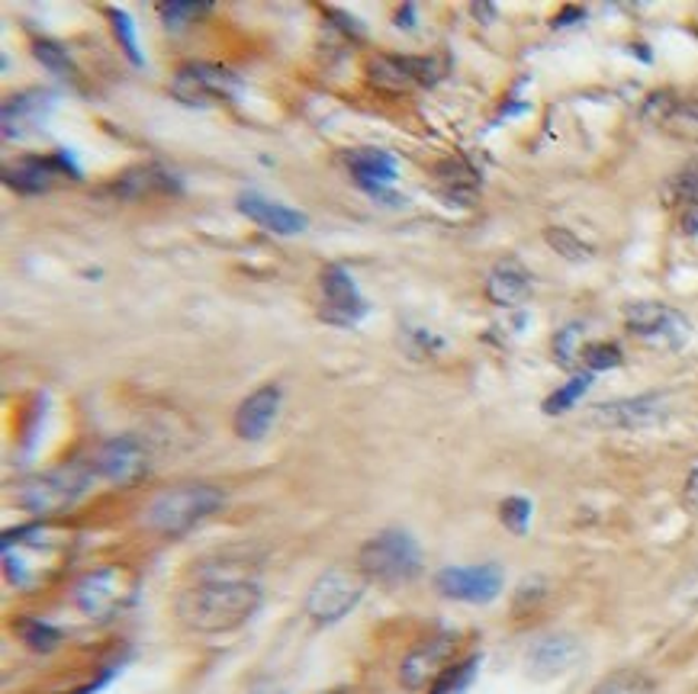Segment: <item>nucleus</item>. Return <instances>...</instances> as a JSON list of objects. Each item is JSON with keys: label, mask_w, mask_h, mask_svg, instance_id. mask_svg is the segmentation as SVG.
<instances>
[{"label": "nucleus", "mask_w": 698, "mask_h": 694, "mask_svg": "<svg viewBox=\"0 0 698 694\" xmlns=\"http://www.w3.org/2000/svg\"><path fill=\"white\" fill-rule=\"evenodd\" d=\"M178 190H181L178 174H171L161 164H135L120 177H113V184H110V193L117 200H149V196H164V193H178Z\"/></svg>", "instance_id": "obj_23"}, {"label": "nucleus", "mask_w": 698, "mask_h": 694, "mask_svg": "<svg viewBox=\"0 0 698 694\" xmlns=\"http://www.w3.org/2000/svg\"><path fill=\"white\" fill-rule=\"evenodd\" d=\"M532 502L528 499H522V496H512L506 499L503 506H499V521L506 524L512 534H528V528H532Z\"/></svg>", "instance_id": "obj_36"}, {"label": "nucleus", "mask_w": 698, "mask_h": 694, "mask_svg": "<svg viewBox=\"0 0 698 694\" xmlns=\"http://www.w3.org/2000/svg\"><path fill=\"white\" fill-rule=\"evenodd\" d=\"M640 120L676 142L698 145V96H682L676 91H657L644 100Z\"/></svg>", "instance_id": "obj_12"}, {"label": "nucleus", "mask_w": 698, "mask_h": 694, "mask_svg": "<svg viewBox=\"0 0 698 694\" xmlns=\"http://www.w3.org/2000/svg\"><path fill=\"white\" fill-rule=\"evenodd\" d=\"M682 232L686 235H698V206L682 210Z\"/></svg>", "instance_id": "obj_41"}, {"label": "nucleus", "mask_w": 698, "mask_h": 694, "mask_svg": "<svg viewBox=\"0 0 698 694\" xmlns=\"http://www.w3.org/2000/svg\"><path fill=\"white\" fill-rule=\"evenodd\" d=\"M493 13H496L493 7H483V3H474V17H476V20H489Z\"/></svg>", "instance_id": "obj_42"}, {"label": "nucleus", "mask_w": 698, "mask_h": 694, "mask_svg": "<svg viewBox=\"0 0 698 694\" xmlns=\"http://www.w3.org/2000/svg\"><path fill=\"white\" fill-rule=\"evenodd\" d=\"M625 328L631 338L654 350H679L692 335L689 318L667 303H631L625 309Z\"/></svg>", "instance_id": "obj_9"}, {"label": "nucleus", "mask_w": 698, "mask_h": 694, "mask_svg": "<svg viewBox=\"0 0 698 694\" xmlns=\"http://www.w3.org/2000/svg\"><path fill=\"white\" fill-rule=\"evenodd\" d=\"M664 200L676 210H689L698 206V161L686 164L682 171H676L664 187Z\"/></svg>", "instance_id": "obj_28"}, {"label": "nucleus", "mask_w": 698, "mask_h": 694, "mask_svg": "<svg viewBox=\"0 0 698 694\" xmlns=\"http://www.w3.org/2000/svg\"><path fill=\"white\" fill-rule=\"evenodd\" d=\"M579 643L567 636V633H554V636H544L538 640L532 650H528V656H525V669H528V675L532 678H538V682H550V678H557V675H564V672H570L576 660H579Z\"/></svg>", "instance_id": "obj_21"}, {"label": "nucleus", "mask_w": 698, "mask_h": 694, "mask_svg": "<svg viewBox=\"0 0 698 694\" xmlns=\"http://www.w3.org/2000/svg\"><path fill=\"white\" fill-rule=\"evenodd\" d=\"M13 631H17V636L23 640V646L32 650V653H55L64 640L62 631H59L55 624H49V621H42V618H32V614L17 618Z\"/></svg>", "instance_id": "obj_24"}, {"label": "nucleus", "mask_w": 698, "mask_h": 694, "mask_svg": "<svg viewBox=\"0 0 698 694\" xmlns=\"http://www.w3.org/2000/svg\"><path fill=\"white\" fill-rule=\"evenodd\" d=\"M322 13H325L328 20H335V23H338L335 30H342V32H345V35H348V39H354V42H361V39H364V27H361V20H354V17H348L345 10L325 7Z\"/></svg>", "instance_id": "obj_37"}, {"label": "nucleus", "mask_w": 698, "mask_h": 694, "mask_svg": "<svg viewBox=\"0 0 698 694\" xmlns=\"http://www.w3.org/2000/svg\"><path fill=\"white\" fill-rule=\"evenodd\" d=\"M532 289H535V277L518 257H503L499 264H493L486 277V299L499 309L522 306L532 296Z\"/></svg>", "instance_id": "obj_22"}, {"label": "nucleus", "mask_w": 698, "mask_h": 694, "mask_svg": "<svg viewBox=\"0 0 698 694\" xmlns=\"http://www.w3.org/2000/svg\"><path fill=\"white\" fill-rule=\"evenodd\" d=\"M454 646H457V636H454V633H438V636L422 640L418 646H413V650L406 653L403 665H399V682H403V688H409V692H425V688L438 678V672L447 665L451 653H454Z\"/></svg>", "instance_id": "obj_17"}, {"label": "nucleus", "mask_w": 698, "mask_h": 694, "mask_svg": "<svg viewBox=\"0 0 698 694\" xmlns=\"http://www.w3.org/2000/svg\"><path fill=\"white\" fill-rule=\"evenodd\" d=\"M435 174H438L442 187H445L451 196H471V193H476V187H479V171H476L474 164L464 159V155H451V159H445L435 167Z\"/></svg>", "instance_id": "obj_26"}, {"label": "nucleus", "mask_w": 698, "mask_h": 694, "mask_svg": "<svg viewBox=\"0 0 698 694\" xmlns=\"http://www.w3.org/2000/svg\"><path fill=\"white\" fill-rule=\"evenodd\" d=\"M261 601L264 592L249 575H203L178 595V618L188 631L220 636L245 627Z\"/></svg>", "instance_id": "obj_1"}, {"label": "nucleus", "mask_w": 698, "mask_h": 694, "mask_svg": "<svg viewBox=\"0 0 698 694\" xmlns=\"http://www.w3.org/2000/svg\"><path fill=\"white\" fill-rule=\"evenodd\" d=\"M396 27L399 30H415V3H403L396 10Z\"/></svg>", "instance_id": "obj_40"}, {"label": "nucleus", "mask_w": 698, "mask_h": 694, "mask_svg": "<svg viewBox=\"0 0 698 694\" xmlns=\"http://www.w3.org/2000/svg\"><path fill=\"white\" fill-rule=\"evenodd\" d=\"M357 572L367 582H377L386 589L409 585L422 575V550L418 540L403 528H386L357 550Z\"/></svg>", "instance_id": "obj_4"}, {"label": "nucleus", "mask_w": 698, "mask_h": 694, "mask_svg": "<svg viewBox=\"0 0 698 694\" xmlns=\"http://www.w3.org/2000/svg\"><path fill=\"white\" fill-rule=\"evenodd\" d=\"M88 463L97 479H107L113 486H135L152 470V450L135 435H120L100 443Z\"/></svg>", "instance_id": "obj_10"}, {"label": "nucleus", "mask_w": 698, "mask_h": 694, "mask_svg": "<svg viewBox=\"0 0 698 694\" xmlns=\"http://www.w3.org/2000/svg\"><path fill=\"white\" fill-rule=\"evenodd\" d=\"M654 692H657V685H654V678H650L647 672H640V669H618V672H611L608 678H603L593 694H654Z\"/></svg>", "instance_id": "obj_29"}, {"label": "nucleus", "mask_w": 698, "mask_h": 694, "mask_svg": "<svg viewBox=\"0 0 698 694\" xmlns=\"http://www.w3.org/2000/svg\"><path fill=\"white\" fill-rule=\"evenodd\" d=\"M332 694H345V692H332Z\"/></svg>", "instance_id": "obj_43"}, {"label": "nucleus", "mask_w": 698, "mask_h": 694, "mask_svg": "<svg viewBox=\"0 0 698 694\" xmlns=\"http://www.w3.org/2000/svg\"><path fill=\"white\" fill-rule=\"evenodd\" d=\"M318 293H322V299H318V318L328 322V325H335V328H354V325H361L367 318V313H371L367 299L361 296L354 277H351L342 264H328L318 274Z\"/></svg>", "instance_id": "obj_11"}, {"label": "nucleus", "mask_w": 698, "mask_h": 694, "mask_svg": "<svg viewBox=\"0 0 698 694\" xmlns=\"http://www.w3.org/2000/svg\"><path fill=\"white\" fill-rule=\"evenodd\" d=\"M7 187L23 193V196H36V193H49L59 187L62 181H81V167L74 164L71 152H52V155H36V159L17 161L13 167H7Z\"/></svg>", "instance_id": "obj_13"}, {"label": "nucleus", "mask_w": 698, "mask_h": 694, "mask_svg": "<svg viewBox=\"0 0 698 694\" xmlns=\"http://www.w3.org/2000/svg\"><path fill=\"white\" fill-rule=\"evenodd\" d=\"M445 74V55H393V52H377L364 64L367 84L386 96H403L415 91V88H435Z\"/></svg>", "instance_id": "obj_6"}, {"label": "nucleus", "mask_w": 698, "mask_h": 694, "mask_svg": "<svg viewBox=\"0 0 698 694\" xmlns=\"http://www.w3.org/2000/svg\"><path fill=\"white\" fill-rule=\"evenodd\" d=\"M579 354H583V322H570L554 335V357H557L560 367L573 370Z\"/></svg>", "instance_id": "obj_35"}, {"label": "nucleus", "mask_w": 698, "mask_h": 694, "mask_svg": "<svg viewBox=\"0 0 698 694\" xmlns=\"http://www.w3.org/2000/svg\"><path fill=\"white\" fill-rule=\"evenodd\" d=\"M506 585V575L496 563H483V567H445L435 575V589L451 601H464V604H489L499 599Z\"/></svg>", "instance_id": "obj_14"}, {"label": "nucleus", "mask_w": 698, "mask_h": 694, "mask_svg": "<svg viewBox=\"0 0 698 694\" xmlns=\"http://www.w3.org/2000/svg\"><path fill=\"white\" fill-rule=\"evenodd\" d=\"M135 589H139L135 575L127 567L110 563V567L84 572L71 589V601L84 618L103 624V621H113L117 614L127 611L129 604L135 601Z\"/></svg>", "instance_id": "obj_5"}, {"label": "nucleus", "mask_w": 698, "mask_h": 694, "mask_svg": "<svg viewBox=\"0 0 698 694\" xmlns=\"http://www.w3.org/2000/svg\"><path fill=\"white\" fill-rule=\"evenodd\" d=\"M239 213L249 216L254 225H261L264 232L271 235H281V238H290V235H303L310 228V216L300 213V210H290L284 203H274L254 190H245L239 193Z\"/></svg>", "instance_id": "obj_19"}, {"label": "nucleus", "mask_w": 698, "mask_h": 694, "mask_svg": "<svg viewBox=\"0 0 698 694\" xmlns=\"http://www.w3.org/2000/svg\"><path fill=\"white\" fill-rule=\"evenodd\" d=\"M52 110H55V94L52 91H42V88H30V91L7 96V103L0 110L3 139L7 142L30 139V135H36L39 129L45 126V120H49Z\"/></svg>", "instance_id": "obj_16"}, {"label": "nucleus", "mask_w": 698, "mask_h": 694, "mask_svg": "<svg viewBox=\"0 0 698 694\" xmlns=\"http://www.w3.org/2000/svg\"><path fill=\"white\" fill-rule=\"evenodd\" d=\"M669 415V399L664 392H647L635 399H615L603 402L589 411V421L596 428H611V431H637V428H650L660 425Z\"/></svg>", "instance_id": "obj_15"}, {"label": "nucleus", "mask_w": 698, "mask_h": 694, "mask_svg": "<svg viewBox=\"0 0 698 694\" xmlns=\"http://www.w3.org/2000/svg\"><path fill=\"white\" fill-rule=\"evenodd\" d=\"M544 242L554 248V252L560 254V257H567V261H589L593 257V245H586L576 232L570 228H557V225H550L547 232H544Z\"/></svg>", "instance_id": "obj_34"}, {"label": "nucleus", "mask_w": 698, "mask_h": 694, "mask_svg": "<svg viewBox=\"0 0 698 694\" xmlns=\"http://www.w3.org/2000/svg\"><path fill=\"white\" fill-rule=\"evenodd\" d=\"M281 402H284V392L277 382H264L257 386L252 396H245L235 409V418H232V431L235 438L242 441H264L267 431L274 428L277 415H281Z\"/></svg>", "instance_id": "obj_18"}, {"label": "nucleus", "mask_w": 698, "mask_h": 694, "mask_svg": "<svg viewBox=\"0 0 698 694\" xmlns=\"http://www.w3.org/2000/svg\"><path fill=\"white\" fill-rule=\"evenodd\" d=\"M589 386H593V374H576V377L567 382V386H560V389H554L547 399H544V415H564V411H570L586 392H589Z\"/></svg>", "instance_id": "obj_32"}, {"label": "nucleus", "mask_w": 698, "mask_h": 694, "mask_svg": "<svg viewBox=\"0 0 698 694\" xmlns=\"http://www.w3.org/2000/svg\"><path fill=\"white\" fill-rule=\"evenodd\" d=\"M103 13H107V20H110V27H113V35H117L123 55H127L135 68H142L145 59H142V52H139V39H135V23H132V17H129L127 10H120V7H107Z\"/></svg>", "instance_id": "obj_30"}, {"label": "nucleus", "mask_w": 698, "mask_h": 694, "mask_svg": "<svg viewBox=\"0 0 698 694\" xmlns=\"http://www.w3.org/2000/svg\"><path fill=\"white\" fill-rule=\"evenodd\" d=\"M242 91L235 71L216 62H184L171 78V96L184 106H216L229 103Z\"/></svg>", "instance_id": "obj_8"}, {"label": "nucleus", "mask_w": 698, "mask_h": 694, "mask_svg": "<svg viewBox=\"0 0 698 694\" xmlns=\"http://www.w3.org/2000/svg\"><path fill=\"white\" fill-rule=\"evenodd\" d=\"M94 479L97 476L91 470V463H68L59 470L32 473L13 486V506L23 508L36 521L55 518V514L78 506L88 496Z\"/></svg>", "instance_id": "obj_3"}, {"label": "nucleus", "mask_w": 698, "mask_h": 694, "mask_svg": "<svg viewBox=\"0 0 698 694\" xmlns=\"http://www.w3.org/2000/svg\"><path fill=\"white\" fill-rule=\"evenodd\" d=\"M479 663H483L479 653H471L467 660H457V663H447L438 672V678L428 685V694H467V688L474 685L476 672H479Z\"/></svg>", "instance_id": "obj_25"}, {"label": "nucleus", "mask_w": 698, "mask_h": 694, "mask_svg": "<svg viewBox=\"0 0 698 694\" xmlns=\"http://www.w3.org/2000/svg\"><path fill=\"white\" fill-rule=\"evenodd\" d=\"M682 499H686V508L698 514V457L689 467V476H686V489H682Z\"/></svg>", "instance_id": "obj_38"}, {"label": "nucleus", "mask_w": 698, "mask_h": 694, "mask_svg": "<svg viewBox=\"0 0 698 694\" xmlns=\"http://www.w3.org/2000/svg\"><path fill=\"white\" fill-rule=\"evenodd\" d=\"M159 20L164 23V30H188L193 23H200L206 13H213V3H196V0H168L155 7Z\"/></svg>", "instance_id": "obj_27"}, {"label": "nucleus", "mask_w": 698, "mask_h": 694, "mask_svg": "<svg viewBox=\"0 0 698 694\" xmlns=\"http://www.w3.org/2000/svg\"><path fill=\"white\" fill-rule=\"evenodd\" d=\"M367 589V579L357 569L332 567L318 575L316 582L310 585L303 611L316 627H332L338 621H345L351 611L361 604Z\"/></svg>", "instance_id": "obj_7"}, {"label": "nucleus", "mask_w": 698, "mask_h": 694, "mask_svg": "<svg viewBox=\"0 0 698 694\" xmlns=\"http://www.w3.org/2000/svg\"><path fill=\"white\" fill-rule=\"evenodd\" d=\"M579 360H583L586 374H603V370L621 367L625 354H621V347L615 345V341H589V345H583Z\"/></svg>", "instance_id": "obj_33"}, {"label": "nucleus", "mask_w": 698, "mask_h": 694, "mask_svg": "<svg viewBox=\"0 0 698 694\" xmlns=\"http://www.w3.org/2000/svg\"><path fill=\"white\" fill-rule=\"evenodd\" d=\"M342 164L351 171L354 184L367 190L371 196H386V187H393V181L399 174L396 159L383 149H348L342 155Z\"/></svg>", "instance_id": "obj_20"}, {"label": "nucleus", "mask_w": 698, "mask_h": 694, "mask_svg": "<svg viewBox=\"0 0 698 694\" xmlns=\"http://www.w3.org/2000/svg\"><path fill=\"white\" fill-rule=\"evenodd\" d=\"M225 506V492L210 482H181L155 496L142 511V524L161 537H181Z\"/></svg>", "instance_id": "obj_2"}, {"label": "nucleus", "mask_w": 698, "mask_h": 694, "mask_svg": "<svg viewBox=\"0 0 698 694\" xmlns=\"http://www.w3.org/2000/svg\"><path fill=\"white\" fill-rule=\"evenodd\" d=\"M32 55H36V62H42L52 74H59L62 81H78V68L71 62V55L64 52L59 42H52V39H36L32 42Z\"/></svg>", "instance_id": "obj_31"}, {"label": "nucleus", "mask_w": 698, "mask_h": 694, "mask_svg": "<svg viewBox=\"0 0 698 694\" xmlns=\"http://www.w3.org/2000/svg\"><path fill=\"white\" fill-rule=\"evenodd\" d=\"M579 20H586V10H583V7H564V10L554 17V30H564V27L579 23Z\"/></svg>", "instance_id": "obj_39"}]
</instances>
